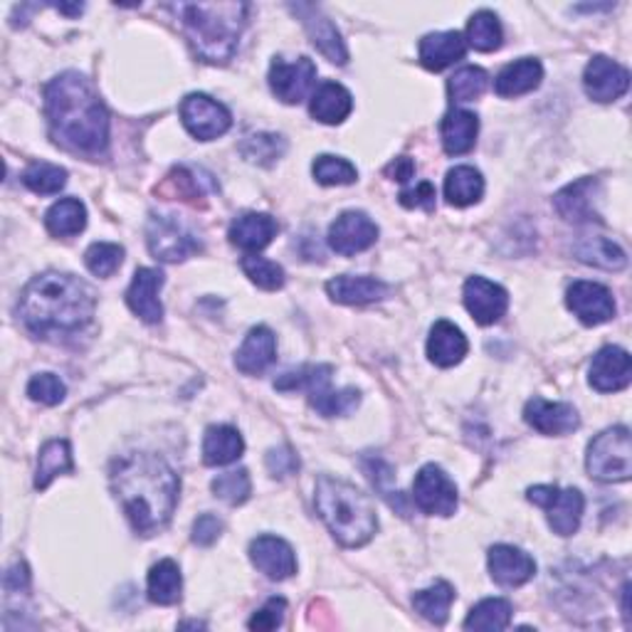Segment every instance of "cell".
I'll return each instance as SVG.
<instances>
[{
	"label": "cell",
	"mask_w": 632,
	"mask_h": 632,
	"mask_svg": "<svg viewBox=\"0 0 632 632\" xmlns=\"http://www.w3.org/2000/svg\"><path fill=\"white\" fill-rule=\"evenodd\" d=\"M591 386L598 393L625 391L632 381L630 354L620 346H606L593 356L588 371Z\"/></svg>",
	"instance_id": "18"
},
{
	"label": "cell",
	"mask_w": 632,
	"mask_h": 632,
	"mask_svg": "<svg viewBox=\"0 0 632 632\" xmlns=\"http://www.w3.org/2000/svg\"><path fill=\"white\" fill-rule=\"evenodd\" d=\"M314 504L336 542L346 548L365 546L379 531V517L371 497L356 490L351 482L324 474L317 480Z\"/></svg>",
	"instance_id": "5"
},
{
	"label": "cell",
	"mask_w": 632,
	"mask_h": 632,
	"mask_svg": "<svg viewBox=\"0 0 632 632\" xmlns=\"http://www.w3.org/2000/svg\"><path fill=\"white\" fill-rule=\"evenodd\" d=\"M52 141L72 153L99 159L109 149V114L97 89L79 72H65L45 87Z\"/></svg>",
	"instance_id": "2"
},
{
	"label": "cell",
	"mask_w": 632,
	"mask_h": 632,
	"mask_svg": "<svg viewBox=\"0 0 632 632\" xmlns=\"http://www.w3.org/2000/svg\"><path fill=\"white\" fill-rule=\"evenodd\" d=\"M75 470V460H72V447L67 439H50L42 445L38 457V474H35V487L48 490L50 482L60 474H67Z\"/></svg>",
	"instance_id": "37"
},
{
	"label": "cell",
	"mask_w": 632,
	"mask_h": 632,
	"mask_svg": "<svg viewBox=\"0 0 632 632\" xmlns=\"http://www.w3.org/2000/svg\"><path fill=\"white\" fill-rule=\"evenodd\" d=\"M311 173H314L317 183H322V186H351V183L359 178V173H356V166L351 161L329 153L317 156Z\"/></svg>",
	"instance_id": "46"
},
{
	"label": "cell",
	"mask_w": 632,
	"mask_h": 632,
	"mask_svg": "<svg viewBox=\"0 0 632 632\" xmlns=\"http://www.w3.org/2000/svg\"><path fill=\"white\" fill-rule=\"evenodd\" d=\"M65 383L54 373H38L27 383V396L35 402H42V406H60L65 400Z\"/></svg>",
	"instance_id": "50"
},
{
	"label": "cell",
	"mask_w": 632,
	"mask_h": 632,
	"mask_svg": "<svg viewBox=\"0 0 632 632\" xmlns=\"http://www.w3.org/2000/svg\"><path fill=\"white\" fill-rule=\"evenodd\" d=\"M284 612H287V600L270 598L258 612H255L247 625H250V630H277L284 620Z\"/></svg>",
	"instance_id": "51"
},
{
	"label": "cell",
	"mask_w": 632,
	"mask_h": 632,
	"mask_svg": "<svg viewBox=\"0 0 632 632\" xmlns=\"http://www.w3.org/2000/svg\"><path fill=\"white\" fill-rule=\"evenodd\" d=\"M146 585H149V600L156 603V606H176L183 591L178 563L171 561V558H163L149 571V583Z\"/></svg>",
	"instance_id": "36"
},
{
	"label": "cell",
	"mask_w": 632,
	"mask_h": 632,
	"mask_svg": "<svg viewBox=\"0 0 632 632\" xmlns=\"http://www.w3.org/2000/svg\"><path fill=\"white\" fill-rule=\"evenodd\" d=\"M27 583H30V571H27V566L23 561L15 563L11 571L5 573L8 593H21L27 588Z\"/></svg>",
	"instance_id": "56"
},
{
	"label": "cell",
	"mask_w": 632,
	"mask_h": 632,
	"mask_svg": "<svg viewBox=\"0 0 632 632\" xmlns=\"http://www.w3.org/2000/svg\"><path fill=\"white\" fill-rule=\"evenodd\" d=\"M23 183L33 194L38 196H54L67 186V171L54 166V163H30L23 171Z\"/></svg>",
	"instance_id": "43"
},
{
	"label": "cell",
	"mask_w": 632,
	"mask_h": 632,
	"mask_svg": "<svg viewBox=\"0 0 632 632\" xmlns=\"http://www.w3.org/2000/svg\"><path fill=\"white\" fill-rule=\"evenodd\" d=\"M490 573L501 588H519L536 575V561L517 546L499 544L490 548Z\"/></svg>",
	"instance_id": "20"
},
{
	"label": "cell",
	"mask_w": 632,
	"mask_h": 632,
	"mask_svg": "<svg viewBox=\"0 0 632 632\" xmlns=\"http://www.w3.org/2000/svg\"><path fill=\"white\" fill-rule=\"evenodd\" d=\"M529 501L546 511V519L558 536H573L581 526L585 499L579 490H558L556 484H538L526 492Z\"/></svg>",
	"instance_id": "8"
},
{
	"label": "cell",
	"mask_w": 632,
	"mask_h": 632,
	"mask_svg": "<svg viewBox=\"0 0 632 632\" xmlns=\"http://www.w3.org/2000/svg\"><path fill=\"white\" fill-rule=\"evenodd\" d=\"M87 225V208L77 198H62L45 213V227L54 237L79 235Z\"/></svg>",
	"instance_id": "38"
},
{
	"label": "cell",
	"mask_w": 632,
	"mask_h": 632,
	"mask_svg": "<svg viewBox=\"0 0 632 632\" xmlns=\"http://www.w3.org/2000/svg\"><path fill=\"white\" fill-rule=\"evenodd\" d=\"M386 176L391 178V181H398V183H406V181H410L413 178V173H416V163H413V159H408V156H400V159H396V161H391L388 166H386Z\"/></svg>",
	"instance_id": "55"
},
{
	"label": "cell",
	"mask_w": 632,
	"mask_h": 632,
	"mask_svg": "<svg viewBox=\"0 0 632 632\" xmlns=\"http://www.w3.org/2000/svg\"><path fill=\"white\" fill-rule=\"evenodd\" d=\"M210 487H213L218 499L233 504V507H237V504H245L252 494V482H250V474H247V470H233V472L218 474Z\"/></svg>",
	"instance_id": "49"
},
{
	"label": "cell",
	"mask_w": 632,
	"mask_h": 632,
	"mask_svg": "<svg viewBox=\"0 0 632 632\" xmlns=\"http://www.w3.org/2000/svg\"><path fill=\"white\" fill-rule=\"evenodd\" d=\"M109 482L136 534L153 536L169 524L178 504L181 482L159 455L129 453L112 462Z\"/></svg>",
	"instance_id": "1"
},
{
	"label": "cell",
	"mask_w": 632,
	"mask_h": 632,
	"mask_svg": "<svg viewBox=\"0 0 632 632\" xmlns=\"http://www.w3.org/2000/svg\"><path fill=\"white\" fill-rule=\"evenodd\" d=\"M277 359V338L272 329L255 326L235 354V369L245 375H260Z\"/></svg>",
	"instance_id": "24"
},
{
	"label": "cell",
	"mask_w": 632,
	"mask_h": 632,
	"mask_svg": "<svg viewBox=\"0 0 632 632\" xmlns=\"http://www.w3.org/2000/svg\"><path fill=\"white\" fill-rule=\"evenodd\" d=\"M575 258L585 264H593V268L608 270V272H620L628 268V255L620 245H616L608 237H583V240L575 245Z\"/></svg>",
	"instance_id": "34"
},
{
	"label": "cell",
	"mask_w": 632,
	"mask_h": 632,
	"mask_svg": "<svg viewBox=\"0 0 632 632\" xmlns=\"http://www.w3.org/2000/svg\"><path fill=\"white\" fill-rule=\"evenodd\" d=\"M277 235V220L268 213H245L235 220L227 231V237L235 247H240L245 252L258 255L272 243V237Z\"/></svg>",
	"instance_id": "27"
},
{
	"label": "cell",
	"mask_w": 632,
	"mask_h": 632,
	"mask_svg": "<svg viewBox=\"0 0 632 632\" xmlns=\"http://www.w3.org/2000/svg\"><path fill=\"white\" fill-rule=\"evenodd\" d=\"M413 501L420 511L433 517H453L457 509V487L447 478L443 467L425 464L416 474L413 482Z\"/></svg>",
	"instance_id": "11"
},
{
	"label": "cell",
	"mask_w": 632,
	"mask_h": 632,
	"mask_svg": "<svg viewBox=\"0 0 632 632\" xmlns=\"http://www.w3.org/2000/svg\"><path fill=\"white\" fill-rule=\"evenodd\" d=\"M420 62L423 67L430 72H439L445 67H450L453 62L462 60L467 52V42L457 30H447V33H430L420 40Z\"/></svg>",
	"instance_id": "28"
},
{
	"label": "cell",
	"mask_w": 632,
	"mask_h": 632,
	"mask_svg": "<svg viewBox=\"0 0 632 632\" xmlns=\"http://www.w3.org/2000/svg\"><path fill=\"white\" fill-rule=\"evenodd\" d=\"M398 198H400V206H406V208H423L427 210V213H433L435 210V186L430 181L418 183V186L410 190H402Z\"/></svg>",
	"instance_id": "53"
},
{
	"label": "cell",
	"mask_w": 632,
	"mask_h": 632,
	"mask_svg": "<svg viewBox=\"0 0 632 632\" xmlns=\"http://www.w3.org/2000/svg\"><path fill=\"white\" fill-rule=\"evenodd\" d=\"M511 603L504 598H487L478 603L470 610V616L464 620V630H484V632H497L507 630L511 622Z\"/></svg>",
	"instance_id": "40"
},
{
	"label": "cell",
	"mask_w": 632,
	"mask_h": 632,
	"mask_svg": "<svg viewBox=\"0 0 632 632\" xmlns=\"http://www.w3.org/2000/svg\"><path fill=\"white\" fill-rule=\"evenodd\" d=\"M453 600H455V588L450 583L439 581L435 585H430V588L418 591L413 595V608L425 620L435 622V625H445L447 616H450Z\"/></svg>",
	"instance_id": "39"
},
{
	"label": "cell",
	"mask_w": 632,
	"mask_h": 632,
	"mask_svg": "<svg viewBox=\"0 0 632 632\" xmlns=\"http://www.w3.org/2000/svg\"><path fill=\"white\" fill-rule=\"evenodd\" d=\"M470 48L478 52H494L501 48L504 42V30L499 17L492 11H480L470 17V25H467V40Z\"/></svg>",
	"instance_id": "42"
},
{
	"label": "cell",
	"mask_w": 632,
	"mask_h": 632,
	"mask_svg": "<svg viewBox=\"0 0 632 632\" xmlns=\"http://www.w3.org/2000/svg\"><path fill=\"white\" fill-rule=\"evenodd\" d=\"M375 240H379V225L365 213H359V210H349V213L338 215L332 227H329V247L344 255V258L369 250Z\"/></svg>",
	"instance_id": "15"
},
{
	"label": "cell",
	"mask_w": 632,
	"mask_h": 632,
	"mask_svg": "<svg viewBox=\"0 0 632 632\" xmlns=\"http://www.w3.org/2000/svg\"><path fill=\"white\" fill-rule=\"evenodd\" d=\"M480 134V119L478 114L464 112V109H453L447 112L443 124H439V136H443V146L450 156L470 153L478 144Z\"/></svg>",
	"instance_id": "29"
},
{
	"label": "cell",
	"mask_w": 632,
	"mask_h": 632,
	"mask_svg": "<svg viewBox=\"0 0 632 632\" xmlns=\"http://www.w3.org/2000/svg\"><path fill=\"white\" fill-rule=\"evenodd\" d=\"M524 420L542 435H568L579 430V410L568 402H548L544 398H531L524 408Z\"/></svg>",
	"instance_id": "21"
},
{
	"label": "cell",
	"mask_w": 632,
	"mask_h": 632,
	"mask_svg": "<svg viewBox=\"0 0 632 632\" xmlns=\"http://www.w3.org/2000/svg\"><path fill=\"white\" fill-rule=\"evenodd\" d=\"M329 297L338 305H371V301H381L391 295V287L383 280L369 277V274H342L326 282Z\"/></svg>",
	"instance_id": "25"
},
{
	"label": "cell",
	"mask_w": 632,
	"mask_h": 632,
	"mask_svg": "<svg viewBox=\"0 0 632 632\" xmlns=\"http://www.w3.org/2000/svg\"><path fill=\"white\" fill-rule=\"evenodd\" d=\"M146 243L156 260L183 262L200 252V240L171 215H151L146 225Z\"/></svg>",
	"instance_id": "9"
},
{
	"label": "cell",
	"mask_w": 632,
	"mask_h": 632,
	"mask_svg": "<svg viewBox=\"0 0 632 632\" xmlns=\"http://www.w3.org/2000/svg\"><path fill=\"white\" fill-rule=\"evenodd\" d=\"M264 464H268V470L272 478H289V474H297L299 470V457L295 455L292 447H277V450H270L268 457H264Z\"/></svg>",
	"instance_id": "52"
},
{
	"label": "cell",
	"mask_w": 632,
	"mask_h": 632,
	"mask_svg": "<svg viewBox=\"0 0 632 632\" xmlns=\"http://www.w3.org/2000/svg\"><path fill=\"white\" fill-rule=\"evenodd\" d=\"M292 11L299 15V21L309 33L314 48L322 52L329 62H334V65H346V62H349V50H346L342 33H338V27L334 25L332 17L322 13V8L309 5V3H297V5H292Z\"/></svg>",
	"instance_id": "14"
},
{
	"label": "cell",
	"mask_w": 632,
	"mask_h": 632,
	"mask_svg": "<svg viewBox=\"0 0 632 632\" xmlns=\"http://www.w3.org/2000/svg\"><path fill=\"white\" fill-rule=\"evenodd\" d=\"M544 79V67L542 62L534 58H524L511 62V65L504 67L497 79H494V91L499 97H521L534 91Z\"/></svg>",
	"instance_id": "31"
},
{
	"label": "cell",
	"mask_w": 632,
	"mask_h": 632,
	"mask_svg": "<svg viewBox=\"0 0 632 632\" xmlns=\"http://www.w3.org/2000/svg\"><path fill=\"white\" fill-rule=\"evenodd\" d=\"M600 183L595 178H581L558 190L554 196V208L568 223H593L600 220L598 210H595V196H598Z\"/></svg>",
	"instance_id": "23"
},
{
	"label": "cell",
	"mask_w": 632,
	"mask_h": 632,
	"mask_svg": "<svg viewBox=\"0 0 632 632\" xmlns=\"http://www.w3.org/2000/svg\"><path fill=\"white\" fill-rule=\"evenodd\" d=\"M181 122L198 141H213L227 134L233 126V116L213 97L188 95L181 102Z\"/></svg>",
	"instance_id": "10"
},
{
	"label": "cell",
	"mask_w": 632,
	"mask_h": 632,
	"mask_svg": "<svg viewBox=\"0 0 632 632\" xmlns=\"http://www.w3.org/2000/svg\"><path fill=\"white\" fill-rule=\"evenodd\" d=\"M566 305L585 326H598L616 317V299L612 292L598 282H573L566 292Z\"/></svg>",
	"instance_id": "13"
},
{
	"label": "cell",
	"mask_w": 632,
	"mask_h": 632,
	"mask_svg": "<svg viewBox=\"0 0 632 632\" xmlns=\"http://www.w3.org/2000/svg\"><path fill=\"white\" fill-rule=\"evenodd\" d=\"M583 87L593 102H616L630 89V72L606 54H595L583 72Z\"/></svg>",
	"instance_id": "16"
},
{
	"label": "cell",
	"mask_w": 632,
	"mask_h": 632,
	"mask_svg": "<svg viewBox=\"0 0 632 632\" xmlns=\"http://www.w3.org/2000/svg\"><path fill=\"white\" fill-rule=\"evenodd\" d=\"M585 470L598 482H628L632 478V443L625 425L595 435L585 455Z\"/></svg>",
	"instance_id": "7"
},
{
	"label": "cell",
	"mask_w": 632,
	"mask_h": 632,
	"mask_svg": "<svg viewBox=\"0 0 632 632\" xmlns=\"http://www.w3.org/2000/svg\"><path fill=\"white\" fill-rule=\"evenodd\" d=\"M332 365H305L299 371L282 373L274 381L277 391H307L309 393V406L324 418L336 416H349L359 408L361 393L356 388L334 391L332 388Z\"/></svg>",
	"instance_id": "6"
},
{
	"label": "cell",
	"mask_w": 632,
	"mask_h": 632,
	"mask_svg": "<svg viewBox=\"0 0 632 632\" xmlns=\"http://www.w3.org/2000/svg\"><path fill=\"white\" fill-rule=\"evenodd\" d=\"M490 87V75L482 67L467 65L457 70L447 82V91H450L453 102H474L480 99Z\"/></svg>",
	"instance_id": "45"
},
{
	"label": "cell",
	"mask_w": 632,
	"mask_h": 632,
	"mask_svg": "<svg viewBox=\"0 0 632 632\" xmlns=\"http://www.w3.org/2000/svg\"><path fill=\"white\" fill-rule=\"evenodd\" d=\"M163 287V272L141 268L136 270L134 280L126 289V305L146 324H159L163 319V307L159 301V289Z\"/></svg>",
	"instance_id": "22"
},
{
	"label": "cell",
	"mask_w": 632,
	"mask_h": 632,
	"mask_svg": "<svg viewBox=\"0 0 632 632\" xmlns=\"http://www.w3.org/2000/svg\"><path fill=\"white\" fill-rule=\"evenodd\" d=\"M220 534H223V521H220L215 515H203L196 519L194 524V542L198 546H213Z\"/></svg>",
	"instance_id": "54"
},
{
	"label": "cell",
	"mask_w": 632,
	"mask_h": 632,
	"mask_svg": "<svg viewBox=\"0 0 632 632\" xmlns=\"http://www.w3.org/2000/svg\"><path fill=\"white\" fill-rule=\"evenodd\" d=\"M484 196V178L478 169L455 166L445 178V198L455 208L480 203Z\"/></svg>",
	"instance_id": "35"
},
{
	"label": "cell",
	"mask_w": 632,
	"mask_h": 632,
	"mask_svg": "<svg viewBox=\"0 0 632 632\" xmlns=\"http://www.w3.org/2000/svg\"><path fill=\"white\" fill-rule=\"evenodd\" d=\"M124 262V247L116 243H95L85 252V264L97 277H112Z\"/></svg>",
	"instance_id": "48"
},
{
	"label": "cell",
	"mask_w": 632,
	"mask_h": 632,
	"mask_svg": "<svg viewBox=\"0 0 632 632\" xmlns=\"http://www.w3.org/2000/svg\"><path fill=\"white\" fill-rule=\"evenodd\" d=\"M245 453V439L231 425H210L203 437V462L208 467L233 464Z\"/></svg>",
	"instance_id": "32"
},
{
	"label": "cell",
	"mask_w": 632,
	"mask_h": 632,
	"mask_svg": "<svg viewBox=\"0 0 632 632\" xmlns=\"http://www.w3.org/2000/svg\"><path fill=\"white\" fill-rule=\"evenodd\" d=\"M240 153L258 166H272L274 161H280L287 153V141L280 134H252L240 144Z\"/></svg>",
	"instance_id": "44"
},
{
	"label": "cell",
	"mask_w": 632,
	"mask_h": 632,
	"mask_svg": "<svg viewBox=\"0 0 632 632\" xmlns=\"http://www.w3.org/2000/svg\"><path fill=\"white\" fill-rule=\"evenodd\" d=\"M351 109H354L351 91L344 85H338V82H324V85H319V89H314V95H311L309 112L322 124L346 122Z\"/></svg>",
	"instance_id": "30"
},
{
	"label": "cell",
	"mask_w": 632,
	"mask_h": 632,
	"mask_svg": "<svg viewBox=\"0 0 632 632\" xmlns=\"http://www.w3.org/2000/svg\"><path fill=\"white\" fill-rule=\"evenodd\" d=\"M240 268L247 277H250V282L258 284L264 292H277L284 287V282H287L282 264L268 258H260V255H245Z\"/></svg>",
	"instance_id": "47"
},
{
	"label": "cell",
	"mask_w": 632,
	"mask_h": 632,
	"mask_svg": "<svg viewBox=\"0 0 632 632\" xmlns=\"http://www.w3.org/2000/svg\"><path fill=\"white\" fill-rule=\"evenodd\" d=\"M363 470L365 474H369V480L371 484L375 487V492L381 494L383 499L388 501V507L391 509H396L400 517H410L408 511V499H406V494H402L400 490H393L391 487V482H393V470H391V464H386L381 460V457H363Z\"/></svg>",
	"instance_id": "41"
},
{
	"label": "cell",
	"mask_w": 632,
	"mask_h": 632,
	"mask_svg": "<svg viewBox=\"0 0 632 632\" xmlns=\"http://www.w3.org/2000/svg\"><path fill=\"white\" fill-rule=\"evenodd\" d=\"M462 299H464V307L472 314L474 322L482 324V326L497 324L509 309L507 289L499 287L497 282H492L487 277L467 280L464 289H462Z\"/></svg>",
	"instance_id": "17"
},
{
	"label": "cell",
	"mask_w": 632,
	"mask_h": 632,
	"mask_svg": "<svg viewBox=\"0 0 632 632\" xmlns=\"http://www.w3.org/2000/svg\"><path fill=\"white\" fill-rule=\"evenodd\" d=\"M317 82V65L309 58H297L287 62L274 58L270 65V87L274 97L284 104H299Z\"/></svg>",
	"instance_id": "12"
},
{
	"label": "cell",
	"mask_w": 632,
	"mask_h": 632,
	"mask_svg": "<svg viewBox=\"0 0 632 632\" xmlns=\"http://www.w3.org/2000/svg\"><path fill=\"white\" fill-rule=\"evenodd\" d=\"M250 558L260 573L272 581H287L297 573V556L284 538L280 536H258L250 544Z\"/></svg>",
	"instance_id": "19"
},
{
	"label": "cell",
	"mask_w": 632,
	"mask_h": 632,
	"mask_svg": "<svg viewBox=\"0 0 632 632\" xmlns=\"http://www.w3.org/2000/svg\"><path fill=\"white\" fill-rule=\"evenodd\" d=\"M97 297L85 280L67 272H45L25 284L17 317L40 338L72 336L91 324Z\"/></svg>",
	"instance_id": "3"
},
{
	"label": "cell",
	"mask_w": 632,
	"mask_h": 632,
	"mask_svg": "<svg viewBox=\"0 0 632 632\" xmlns=\"http://www.w3.org/2000/svg\"><path fill=\"white\" fill-rule=\"evenodd\" d=\"M467 351H470V344H467V336L462 334L460 326L443 319V322H437L430 329L427 359L439 365V369H453V365L464 359Z\"/></svg>",
	"instance_id": "26"
},
{
	"label": "cell",
	"mask_w": 632,
	"mask_h": 632,
	"mask_svg": "<svg viewBox=\"0 0 632 632\" xmlns=\"http://www.w3.org/2000/svg\"><path fill=\"white\" fill-rule=\"evenodd\" d=\"M173 11L178 13L186 40L200 60L210 65L233 60L250 8L245 3H178Z\"/></svg>",
	"instance_id": "4"
},
{
	"label": "cell",
	"mask_w": 632,
	"mask_h": 632,
	"mask_svg": "<svg viewBox=\"0 0 632 632\" xmlns=\"http://www.w3.org/2000/svg\"><path fill=\"white\" fill-rule=\"evenodd\" d=\"M198 173L186 166H176L166 178H163L161 186L156 188V194L166 200H186V203H198L208 190L215 188V183L210 181V176L198 178Z\"/></svg>",
	"instance_id": "33"
}]
</instances>
